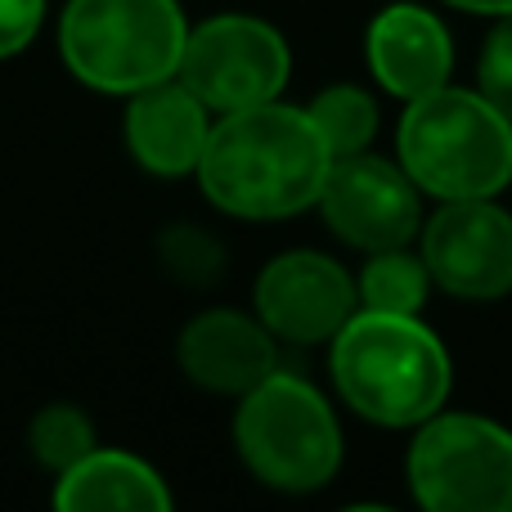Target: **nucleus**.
Instances as JSON below:
<instances>
[{
	"mask_svg": "<svg viewBox=\"0 0 512 512\" xmlns=\"http://www.w3.org/2000/svg\"><path fill=\"white\" fill-rule=\"evenodd\" d=\"M328 153L310 113L283 104H256L230 113L212 126L207 149L198 158L203 189L221 212L248 216V221H274L301 207L319 203L324 194Z\"/></svg>",
	"mask_w": 512,
	"mask_h": 512,
	"instance_id": "1",
	"label": "nucleus"
},
{
	"mask_svg": "<svg viewBox=\"0 0 512 512\" xmlns=\"http://www.w3.org/2000/svg\"><path fill=\"white\" fill-rule=\"evenodd\" d=\"M333 378L355 414L382 427H409L445 405L450 355L414 315L364 310L337 328Z\"/></svg>",
	"mask_w": 512,
	"mask_h": 512,
	"instance_id": "2",
	"label": "nucleus"
},
{
	"mask_svg": "<svg viewBox=\"0 0 512 512\" xmlns=\"http://www.w3.org/2000/svg\"><path fill=\"white\" fill-rule=\"evenodd\" d=\"M400 167L445 198H495L512 180V122L477 90L441 86L414 99L400 122Z\"/></svg>",
	"mask_w": 512,
	"mask_h": 512,
	"instance_id": "3",
	"label": "nucleus"
},
{
	"mask_svg": "<svg viewBox=\"0 0 512 512\" xmlns=\"http://www.w3.org/2000/svg\"><path fill=\"white\" fill-rule=\"evenodd\" d=\"M59 41L86 86L135 95L171 81L189 32L176 0H72Z\"/></svg>",
	"mask_w": 512,
	"mask_h": 512,
	"instance_id": "4",
	"label": "nucleus"
},
{
	"mask_svg": "<svg viewBox=\"0 0 512 512\" xmlns=\"http://www.w3.org/2000/svg\"><path fill=\"white\" fill-rule=\"evenodd\" d=\"M243 463L274 490H319L342 463L333 409L310 382L270 373L256 382L234 418Z\"/></svg>",
	"mask_w": 512,
	"mask_h": 512,
	"instance_id": "5",
	"label": "nucleus"
},
{
	"mask_svg": "<svg viewBox=\"0 0 512 512\" xmlns=\"http://www.w3.org/2000/svg\"><path fill=\"white\" fill-rule=\"evenodd\" d=\"M409 486L432 512H512V432L490 418L432 414L409 450Z\"/></svg>",
	"mask_w": 512,
	"mask_h": 512,
	"instance_id": "6",
	"label": "nucleus"
},
{
	"mask_svg": "<svg viewBox=\"0 0 512 512\" xmlns=\"http://www.w3.org/2000/svg\"><path fill=\"white\" fill-rule=\"evenodd\" d=\"M180 81L207 108H221V113L270 104L288 81V45L261 18H212L198 32H189Z\"/></svg>",
	"mask_w": 512,
	"mask_h": 512,
	"instance_id": "7",
	"label": "nucleus"
},
{
	"mask_svg": "<svg viewBox=\"0 0 512 512\" xmlns=\"http://www.w3.org/2000/svg\"><path fill=\"white\" fill-rule=\"evenodd\" d=\"M423 261L454 297H504L512 292V216L490 198H454L427 225Z\"/></svg>",
	"mask_w": 512,
	"mask_h": 512,
	"instance_id": "8",
	"label": "nucleus"
},
{
	"mask_svg": "<svg viewBox=\"0 0 512 512\" xmlns=\"http://www.w3.org/2000/svg\"><path fill=\"white\" fill-rule=\"evenodd\" d=\"M409 171L391 167L369 153H351V158H333L324 180V207L333 234H342L351 248L364 252H387L405 248L418 230V194Z\"/></svg>",
	"mask_w": 512,
	"mask_h": 512,
	"instance_id": "9",
	"label": "nucleus"
},
{
	"mask_svg": "<svg viewBox=\"0 0 512 512\" xmlns=\"http://www.w3.org/2000/svg\"><path fill=\"white\" fill-rule=\"evenodd\" d=\"M256 310L265 328L288 342H324L355 315V283L319 252H288L265 265L256 283Z\"/></svg>",
	"mask_w": 512,
	"mask_h": 512,
	"instance_id": "10",
	"label": "nucleus"
},
{
	"mask_svg": "<svg viewBox=\"0 0 512 512\" xmlns=\"http://www.w3.org/2000/svg\"><path fill=\"white\" fill-rule=\"evenodd\" d=\"M369 68L391 95L414 104V99L450 86V68H454L450 32L427 9L391 5L369 27Z\"/></svg>",
	"mask_w": 512,
	"mask_h": 512,
	"instance_id": "11",
	"label": "nucleus"
},
{
	"mask_svg": "<svg viewBox=\"0 0 512 512\" xmlns=\"http://www.w3.org/2000/svg\"><path fill=\"white\" fill-rule=\"evenodd\" d=\"M180 364L185 373L207 391H248L274 373V342L261 324L234 315V310H212L198 315L180 337Z\"/></svg>",
	"mask_w": 512,
	"mask_h": 512,
	"instance_id": "12",
	"label": "nucleus"
},
{
	"mask_svg": "<svg viewBox=\"0 0 512 512\" xmlns=\"http://www.w3.org/2000/svg\"><path fill=\"white\" fill-rule=\"evenodd\" d=\"M207 104L189 86H158L135 90V104L126 113V140L131 153L158 176H180L198 167L207 149Z\"/></svg>",
	"mask_w": 512,
	"mask_h": 512,
	"instance_id": "13",
	"label": "nucleus"
},
{
	"mask_svg": "<svg viewBox=\"0 0 512 512\" xmlns=\"http://www.w3.org/2000/svg\"><path fill=\"white\" fill-rule=\"evenodd\" d=\"M54 504L68 512H104V508L162 512L171 508V495L149 463L117 450H90L86 459L72 463L59 477Z\"/></svg>",
	"mask_w": 512,
	"mask_h": 512,
	"instance_id": "14",
	"label": "nucleus"
},
{
	"mask_svg": "<svg viewBox=\"0 0 512 512\" xmlns=\"http://www.w3.org/2000/svg\"><path fill=\"white\" fill-rule=\"evenodd\" d=\"M427 283H432V270L418 256L387 248L373 252V261L364 265L360 274V297L364 310H387V315H418L427 301Z\"/></svg>",
	"mask_w": 512,
	"mask_h": 512,
	"instance_id": "15",
	"label": "nucleus"
},
{
	"mask_svg": "<svg viewBox=\"0 0 512 512\" xmlns=\"http://www.w3.org/2000/svg\"><path fill=\"white\" fill-rule=\"evenodd\" d=\"M306 113H310V122L319 126V135H324V144H328L333 158L364 153L369 149V140H373V131H378V108H373V99L364 95V90H355V86L324 90Z\"/></svg>",
	"mask_w": 512,
	"mask_h": 512,
	"instance_id": "16",
	"label": "nucleus"
},
{
	"mask_svg": "<svg viewBox=\"0 0 512 512\" xmlns=\"http://www.w3.org/2000/svg\"><path fill=\"white\" fill-rule=\"evenodd\" d=\"M32 450L45 468L68 472L72 463H81L95 450V432H90V418L72 405H50L36 414L32 423Z\"/></svg>",
	"mask_w": 512,
	"mask_h": 512,
	"instance_id": "17",
	"label": "nucleus"
},
{
	"mask_svg": "<svg viewBox=\"0 0 512 512\" xmlns=\"http://www.w3.org/2000/svg\"><path fill=\"white\" fill-rule=\"evenodd\" d=\"M481 95L512 122V14L490 32L481 54Z\"/></svg>",
	"mask_w": 512,
	"mask_h": 512,
	"instance_id": "18",
	"label": "nucleus"
},
{
	"mask_svg": "<svg viewBox=\"0 0 512 512\" xmlns=\"http://www.w3.org/2000/svg\"><path fill=\"white\" fill-rule=\"evenodd\" d=\"M45 0H0V59L14 50H23L41 27Z\"/></svg>",
	"mask_w": 512,
	"mask_h": 512,
	"instance_id": "19",
	"label": "nucleus"
},
{
	"mask_svg": "<svg viewBox=\"0 0 512 512\" xmlns=\"http://www.w3.org/2000/svg\"><path fill=\"white\" fill-rule=\"evenodd\" d=\"M450 5L468 9V14H495V18L512 14V0H450Z\"/></svg>",
	"mask_w": 512,
	"mask_h": 512,
	"instance_id": "20",
	"label": "nucleus"
}]
</instances>
